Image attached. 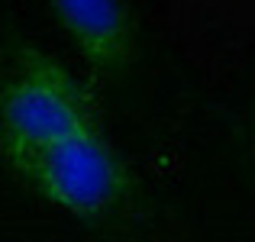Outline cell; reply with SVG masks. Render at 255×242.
<instances>
[{"mask_svg": "<svg viewBox=\"0 0 255 242\" xmlns=\"http://www.w3.org/2000/svg\"><path fill=\"white\" fill-rule=\"evenodd\" d=\"M58 29L100 78H123L139 62V19L129 0H49Z\"/></svg>", "mask_w": 255, "mask_h": 242, "instance_id": "3957f363", "label": "cell"}, {"mask_svg": "<svg viewBox=\"0 0 255 242\" xmlns=\"http://www.w3.org/2000/svg\"><path fill=\"white\" fill-rule=\"evenodd\" d=\"M97 123L91 94L58 58L19 45L0 65V158L10 171Z\"/></svg>", "mask_w": 255, "mask_h": 242, "instance_id": "6da1fadb", "label": "cell"}, {"mask_svg": "<svg viewBox=\"0 0 255 242\" xmlns=\"http://www.w3.org/2000/svg\"><path fill=\"white\" fill-rule=\"evenodd\" d=\"M19 181L52 210L81 223H107L136 200V174L100 126L75 132L16 168Z\"/></svg>", "mask_w": 255, "mask_h": 242, "instance_id": "7a4b0ae2", "label": "cell"}, {"mask_svg": "<svg viewBox=\"0 0 255 242\" xmlns=\"http://www.w3.org/2000/svg\"><path fill=\"white\" fill-rule=\"evenodd\" d=\"M249 145H252V161H255V110H252V126H249Z\"/></svg>", "mask_w": 255, "mask_h": 242, "instance_id": "277c9868", "label": "cell"}]
</instances>
